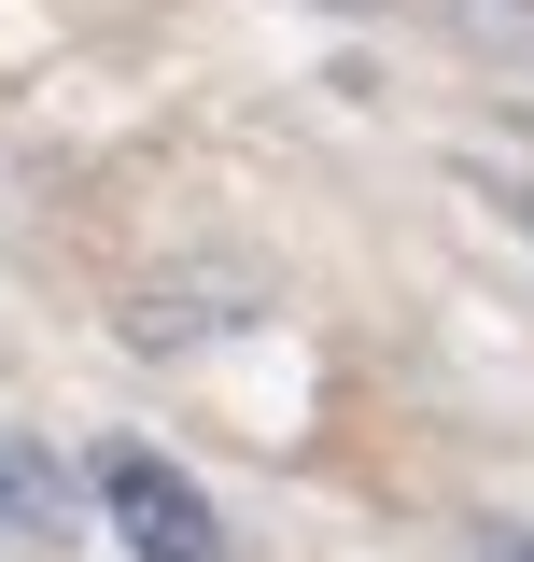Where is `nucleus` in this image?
<instances>
[{
    "instance_id": "f257e3e1",
    "label": "nucleus",
    "mask_w": 534,
    "mask_h": 562,
    "mask_svg": "<svg viewBox=\"0 0 534 562\" xmlns=\"http://www.w3.org/2000/svg\"><path fill=\"white\" fill-rule=\"evenodd\" d=\"M99 520L127 535L141 562H225V520H211V492L169 464V450H99Z\"/></svg>"
},
{
    "instance_id": "f03ea898",
    "label": "nucleus",
    "mask_w": 534,
    "mask_h": 562,
    "mask_svg": "<svg viewBox=\"0 0 534 562\" xmlns=\"http://www.w3.org/2000/svg\"><path fill=\"white\" fill-rule=\"evenodd\" d=\"M254 310H267V281H254V268L141 281V295H127V338H141V351H198V338H225V324H254Z\"/></svg>"
},
{
    "instance_id": "7ed1b4c3",
    "label": "nucleus",
    "mask_w": 534,
    "mask_h": 562,
    "mask_svg": "<svg viewBox=\"0 0 534 562\" xmlns=\"http://www.w3.org/2000/svg\"><path fill=\"white\" fill-rule=\"evenodd\" d=\"M0 535L14 549H70L85 535V479H70L43 436H0Z\"/></svg>"
},
{
    "instance_id": "20e7f679",
    "label": "nucleus",
    "mask_w": 534,
    "mask_h": 562,
    "mask_svg": "<svg viewBox=\"0 0 534 562\" xmlns=\"http://www.w3.org/2000/svg\"><path fill=\"white\" fill-rule=\"evenodd\" d=\"M436 14L465 29L478 57H521V70H534V0H436Z\"/></svg>"
},
{
    "instance_id": "39448f33",
    "label": "nucleus",
    "mask_w": 534,
    "mask_h": 562,
    "mask_svg": "<svg viewBox=\"0 0 534 562\" xmlns=\"http://www.w3.org/2000/svg\"><path fill=\"white\" fill-rule=\"evenodd\" d=\"M465 183H478V198H492V211H507V225L534 239V183H507V169H465Z\"/></svg>"
},
{
    "instance_id": "423d86ee",
    "label": "nucleus",
    "mask_w": 534,
    "mask_h": 562,
    "mask_svg": "<svg viewBox=\"0 0 534 562\" xmlns=\"http://www.w3.org/2000/svg\"><path fill=\"white\" fill-rule=\"evenodd\" d=\"M478 562H534V520H478Z\"/></svg>"
},
{
    "instance_id": "0eeeda50",
    "label": "nucleus",
    "mask_w": 534,
    "mask_h": 562,
    "mask_svg": "<svg viewBox=\"0 0 534 562\" xmlns=\"http://www.w3.org/2000/svg\"><path fill=\"white\" fill-rule=\"evenodd\" d=\"M324 14H380V0H324Z\"/></svg>"
}]
</instances>
